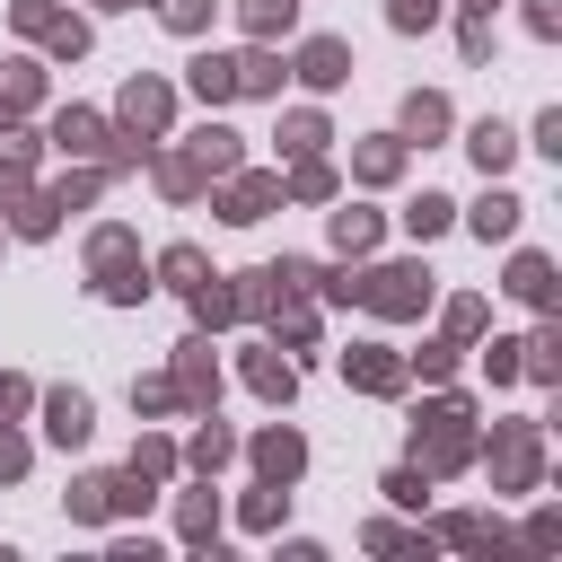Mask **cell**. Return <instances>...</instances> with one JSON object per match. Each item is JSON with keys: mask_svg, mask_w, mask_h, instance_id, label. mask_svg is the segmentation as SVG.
I'll return each mask as SVG.
<instances>
[{"mask_svg": "<svg viewBox=\"0 0 562 562\" xmlns=\"http://www.w3.org/2000/svg\"><path fill=\"white\" fill-rule=\"evenodd\" d=\"M281 202V184L272 176H246V184H228V202H220V220H263Z\"/></svg>", "mask_w": 562, "mask_h": 562, "instance_id": "5bb4252c", "label": "cell"}, {"mask_svg": "<svg viewBox=\"0 0 562 562\" xmlns=\"http://www.w3.org/2000/svg\"><path fill=\"white\" fill-rule=\"evenodd\" d=\"M439 132H448V97H439V88H413V97H404V132H395V140H422V149H430Z\"/></svg>", "mask_w": 562, "mask_h": 562, "instance_id": "8fae6325", "label": "cell"}, {"mask_svg": "<svg viewBox=\"0 0 562 562\" xmlns=\"http://www.w3.org/2000/svg\"><path fill=\"white\" fill-rule=\"evenodd\" d=\"M501 290H509L518 307H553V255H544V246H518V255H509V281H501Z\"/></svg>", "mask_w": 562, "mask_h": 562, "instance_id": "5b68a950", "label": "cell"}, {"mask_svg": "<svg viewBox=\"0 0 562 562\" xmlns=\"http://www.w3.org/2000/svg\"><path fill=\"white\" fill-rule=\"evenodd\" d=\"M193 97H211V105H220V97H237V61L202 53V61H193Z\"/></svg>", "mask_w": 562, "mask_h": 562, "instance_id": "ac0fdd59", "label": "cell"}, {"mask_svg": "<svg viewBox=\"0 0 562 562\" xmlns=\"http://www.w3.org/2000/svg\"><path fill=\"white\" fill-rule=\"evenodd\" d=\"M413 457H422V474H457L465 457H474V413L448 395V404H422L413 413Z\"/></svg>", "mask_w": 562, "mask_h": 562, "instance_id": "6da1fadb", "label": "cell"}, {"mask_svg": "<svg viewBox=\"0 0 562 562\" xmlns=\"http://www.w3.org/2000/svg\"><path fill=\"white\" fill-rule=\"evenodd\" d=\"M448 220H457V202H448V193H413V202H404V228H413V237H439Z\"/></svg>", "mask_w": 562, "mask_h": 562, "instance_id": "2e32d148", "label": "cell"}, {"mask_svg": "<svg viewBox=\"0 0 562 562\" xmlns=\"http://www.w3.org/2000/svg\"><path fill=\"white\" fill-rule=\"evenodd\" d=\"M351 176H360V184H395V176H404V140H395V132L360 140V149H351Z\"/></svg>", "mask_w": 562, "mask_h": 562, "instance_id": "7c38bea8", "label": "cell"}, {"mask_svg": "<svg viewBox=\"0 0 562 562\" xmlns=\"http://www.w3.org/2000/svg\"><path fill=\"white\" fill-rule=\"evenodd\" d=\"M457 351H465V342H422L413 360H422V378H457Z\"/></svg>", "mask_w": 562, "mask_h": 562, "instance_id": "f546056e", "label": "cell"}, {"mask_svg": "<svg viewBox=\"0 0 562 562\" xmlns=\"http://www.w3.org/2000/svg\"><path fill=\"white\" fill-rule=\"evenodd\" d=\"M0 474H26V448H18L9 430H0Z\"/></svg>", "mask_w": 562, "mask_h": 562, "instance_id": "e575fe53", "label": "cell"}, {"mask_svg": "<svg viewBox=\"0 0 562 562\" xmlns=\"http://www.w3.org/2000/svg\"><path fill=\"white\" fill-rule=\"evenodd\" d=\"M483 325H492V307H483L474 290H465V299H448V342H474Z\"/></svg>", "mask_w": 562, "mask_h": 562, "instance_id": "d6986e66", "label": "cell"}, {"mask_svg": "<svg viewBox=\"0 0 562 562\" xmlns=\"http://www.w3.org/2000/svg\"><path fill=\"white\" fill-rule=\"evenodd\" d=\"M439 9L448 0H386V26L395 35H422V26H439Z\"/></svg>", "mask_w": 562, "mask_h": 562, "instance_id": "ffe728a7", "label": "cell"}, {"mask_svg": "<svg viewBox=\"0 0 562 562\" xmlns=\"http://www.w3.org/2000/svg\"><path fill=\"white\" fill-rule=\"evenodd\" d=\"M255 465H263V483H290V474L307 465V448H299V430H263V439H255Z\"/></svg>", "mask_w": 562, "mask_h": 562, "instance_id": "4fadbf2b", "label": "cell"}, {"mask_svg": "<svg viewBox=\"0 0 562 562\" xmlns=\"http://www.w3.org/2000/svg\"><path fill=\"white\" fill-rule=\"evenodd\" d=\"M351 299H369L378 316H422L430 307V272L422 263H378L369 281H351Z\"/></svg>", "mask_w": 562, "mask_h": 562, "instance_id": "3957f363", "label": "cell"}, {"mask_svg": "<svg viewBox=\"0 0 562 562\" xmlns=\"http://www.w3.org/2000/svg\"><path fill=\"white\" fill-rule=\"evenodd\" d=\"M299 79H307V88H342V79H351V44H342V35L299 44Z\"/></svg>", "mask_w": 562, "mask_h": 562, "instance_id": "52a82bcc", "label": "cell"}, {"mask_svg": "<svg viewBox=\"0 0 562 562\" xmlns=\"http://www.w3.org/2000/svg\"><path fill=\"white\" fill-rule=\"evenodd\" d=\"M158 272H167V281H176V290H202V255H193V246H176V255H167V263H158Z\"/></svg>", "mask_w": 562, "mask_h": 562, "instance_id": "f1b7e54d", "label": "cell"}, {"mask_svg": "<svg viewBox=\"0 0 562 562\" xmlns=\"http://www.w3.org/2000/svg\"><path fill=\"white\" fill-rule=\"evenodd\" d=\"M211 386H220V378H211V360H202V342H184V395H193V404H202V395H211Z\"/></svg>", "mask_w": 562, "mask_h": 562, "instance_id": "1f68e13d", "label": "cell"}, {"mask_svg": "<svg viewBox=\"0 0 562 562\" xmlns=\"http://www.w3.org/2000/svg\"><path fill=\"white\" fill-rule=\"evenodd\" d=\"M334 246H342V255H369V246H378V211H360V202L334 211Z\"/></svg>", "mask_w": 562, "mask_h": 562, "instance_id": "e0dca14e", "label": "cell"}, {"mask_svg": "<svg viewBox=\"0 0 562 562\" xmlns=\"http://www.w3.org/2000/svg\"><path fill=\"white\" fill-rule=\"evenodd\" d=\"M457 9H465V18H492V9H501V0H457Z\"/></svg>", "mask_w": 562, "mask_h": 562, "instance_id": "8d00e7d4", "label": "cell"}, {"mask_svg": "<svg viewBox=\"0 0 562 562\" xmlns=\"http://www.w3.org/2000/svg\"><path fill=\"white\" fill-rule=\"evenodd\" d=\"M518 220H527V202H518V193H509L501 176H492V193H483V202L465 211V228H474L483 246H509V237H518Z\"/></svg>", "mask_w": 562, "mask_h": 562, "instance_id": "277c9868", "label": "cell"}, {"mask_svg": "<svg viewBox=\"0 0 562 562\" xmlns=\"http://www.w3.org/2000/svg\"><path fill=\"white\" fill-rule=\"evenodd\" d=\"M281 193H299V202H325V193H334V167H316V158H299V176H290Z\"/></svg>", "mask_w": 562, "mask_h": 562, "instance_id": "7402d4cb", "label": "cell"}, {"mask_svg": "<svg viewBox=\"0 0 562 562\" xmlns=\"http://www.w3.org/2000/svg\"><path fill=\"white\" fill-rule=\"evenodd\" d=\"M123 123L158 132V123H167V88H158V79H132V88H123Z\"/></svg>", "mask_w": 562, "mask_h": 562, "instance_id": "9a60e30c", "label": "cell"}, {"mask_svg": "<svg viewBox=\"0 0 562 562\" xmlns=\"http://www.w3.org/2000/svg\"><path fill=\"white\" fill-rule=\"evenodd\" d=\"M290 18H299V0H246V26H255V35H281Z\"/></svg>", "mask_w": 562, "mask_h": 562, "instance_id": "cb8c5ba5", "label": "cell"}, {"mask_svg": "<svg viewBox=\"0 0 562 562\" xmlns=\"http://www.w3.org/2000/svg\"><path fill=\"white\" fill-rule=\"evenodd\" d=\"M518 149H544V158H562V105H544V114H536V140H518Z\"/></svg>", "mask_w": 562, "mask_h": 562, "instance_id": "83f0119b", "label": "cell"}, {"mask_svg": "<svg viewBox=\"0 0 562 562\" xmlns=\"http://www.w3.org/2000/svg\"><path fill=\"white\" fill-rule=\"evenodd\" d=\"M167 26H176V35H202V26H211V0H167Z\"/></svg>", "mask_w": 562, "mask_h": 562, "instance_id": "836d02e7", "label": "cell"}, {"mask_svg": "<svg viewBox=\"0 0 562 562\" xmlns=\"http://www.w3.org/2000/svg\"><path fill=\"white\" fill-rule=\"evenodd\" d=\"M44 430H53L61 448H79V439L97 430V413H88V395H79V386H61V395H44Z\"/></svg>", "mask_w": 562, "mask_h": 562, "instance_id": "30bf717a", "label": "cell"}, {"mask_svg": "<svg viewBox=\"0 0 562 562\" xmlns=\"http://www.w3.org/2000/svg\"><path fill=\"white\" fill-rule=\"evenodd\" d=\"M483 369H492V386H509V378H518V342H509V334H492V351H483Z\"/></svg>", "mask_w": 562, "mask_h": 562, "instance_id": "4dcf8cb0", "label": "cell"}, {"mask_svg": "<svg viewBox=\"0 0 562 562\" xmlns=\"http://www.w3.org/2000/svg\"><path fill=\"white\" fill-rule=\"evenodd\" d=\"M316 140H325L316 114H290V123H281V149H290V158H316Z\"/></svg>", "mask_w": 562, "mask_h": 562, "instance_id": "44dd1931", "label": "cell"}, {"mask_svg": "<svg viewBox=\"0 0 562 562\" xmlns=\"http://www.w3.org/2000/svg\"><path fill=\"white\" fill-rule=\"evenodd\" d=\"M422 492H430V474H422V465H395V474H386V501H404V509H422Z\"/></svg>", "mask_w": 562, "mask_h": 562, "instance_id": "d4e9b609", "label": "cell"}, {"mask_svg": "<svg viewBox=\"0 0 562 562\" xmlns=\"http://www.w3.org/2000/svg\"><path fill=\"white\" fill-rule=\"evenodd\" d=\"M518 378H536V386H562V325L544 316L527 342H518Z\"/></svg>", "mask_w": 562, "mask_h": 562, "instance_id": "ba28073f", "label": "cell"}, {"mask_svg": "<svg viewBox=\"0 0 562 562\" xmlns=\"http://www.w3.org/2000/svg\"><path fill=\"white\" fill-rule=\"evenodd\" d=\"M342 378L369 386V395H395V386H404V360H395L386 342H351V351H342Z\"/></svg>", "mask_w": 562, "mask_h": 562, "instance_id": "8992f818", "label": "cell"}, {"mask_svg": "<svg viewBox=\"0 0 562 562\" xmlns=\"http://www.w3.org/2000/svg\"><path fill=\"white\" fill-rule=\"evenodd\" d=\"M53 140H61V149H97V114H61Z\"/></svg>", "mask_w": 562, "mask_h": 562, "instance_id": "4316f807", "label": "cell"}, {"mask_svg": "<svg viewBox=\"0 0 562 562\" xmlns=\"http://www.w3.org/2000/svg\"><path fill=\"white\" fill-rule=\"evenodd\" d=\"M527 35L553 44V35H562V0H527Z\"/></svg>", "mask_w": 562, "mask_h": 562, "instance_id": "d6a6232c", "label": "cell"}, {"mask_svg": "<svg viewBox=\"0 0 562 562\" xmlns=\"http://www.w3.org/2000/svg\"><path fill=\"white\" fill-rule=\"evenodd\" d=\"M457 44H465V61L483 70V61H492V18H465V26H457Z\"/></svg>", "mask_w": 562, "mask_h": 562, "instance_id": "484cf974", "label": "cell"}, {"mask_svg": "<svg viewBox=\"0 0 562 562\" xmlns=\"http://www.w3.org/2000/svg\"><path fill=\"white\" fill-rule=\"evenodd\" d=\"M97 9H140V0H97Z\"/></svg>", "mask_w": 562, "mask_h": 562, "instance_id": "74e56055", "label": "cell"}, {"mask_svg": "<svg viewBox=\"0 0 562 562\" xmlns=\"http://www.w3.org/2000/svg\"><path fill=\"white\" fill-rule=\"evenodd\" d=\"M536 474H544L536 422H501V430H492V492H536Z\"/></svg>", "mask_w": 562, "mask_h": 562, "instance_id": "7a4b0ae2", "label": "cell"}, {"mask_svg": "<svg viewBox=\"0 0 562 562\" xmlns=\"http://www.w3.org/2000/svg\"><path fill=\"white\" fill-rule=\"evenodd\" d=\"M465 149H474V167H483V176H509V158H518V132H509L501 114H483V123L465 132Z\"/></svg>", "mask_w": 562, "mask_h": 562, "instance_id": "9c48e42d", "label": "cell"}, {"mask_svg": "<svg viewBox=\"0 0 562 562\" xmlns=\"http://www.w3.org/2000/svg\"><path fill=\"white\" fill-rule=\"evenodd\" d=\"M246 378H255L263 395H290V386H299V378H290V360H272V351H255V360H246Z\"/></svg>", "mask_w": 562, "mask_h": 562, "instance_id": "603a6c76", "label": "cell"}, {"mask_svg": "<svg viewBox=\"0 0 562 562\" xmlns=\"http://www.w3.org/2000/svg\"><path fill=\"white\" fill-rule=\"evenodd\" d=\"M18 404H26V386H18V378H0V413H18Z\"/></svg>", "mask_w": 562, "mask_h": 562, "instance_id": "d590c367", "label": "cell"}]
</instances>
